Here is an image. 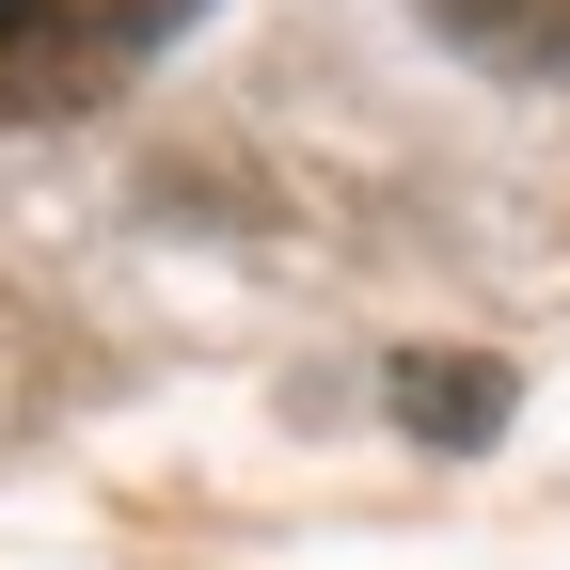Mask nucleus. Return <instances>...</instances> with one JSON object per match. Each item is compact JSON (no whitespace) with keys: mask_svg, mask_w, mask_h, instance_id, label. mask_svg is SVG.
<instances>
[{"mask_svg":"<svg viewBox=\"0 0 570 570\" xmlns=\"http://www.w3.org/2000/svg\"><path fill=\"white\" fill-rule=\"evenodd\" d=\"M428 32L491 80H570V0H428Z\"/></svg>","mask_w":570,"mask_h":570,"instance_id":"2","label":"nucleus"},{"mask_svg":"<svg viewBox=\"0 0 570 570\" xmlns=\"http://www.w3.org/2000/svg\"><path fill=\"white\" fill-rule=\"evenodd\" d=\"M32 17H48L63 48H96L111 80H142V63H159V48H175V32L206 17V0H32Z\"/></svg>","mask_w":570,"mask_h":570,"instance_id":"3","label":"nucleus"},{"mask_svg":"<svg viewBox=\"0 0 570 570\" xmlns=\"http://www.w3.org/2000/svg\"><path fill=\"white\" fill-rule=\"evenodd\" d=\"M381 396H396L412 444H491V428H508V365H491V348H396Z\"/></svg>","mask_w":570,"mask_h":570,"instance_id":"1","label":"nucleus"}]
</instances>
